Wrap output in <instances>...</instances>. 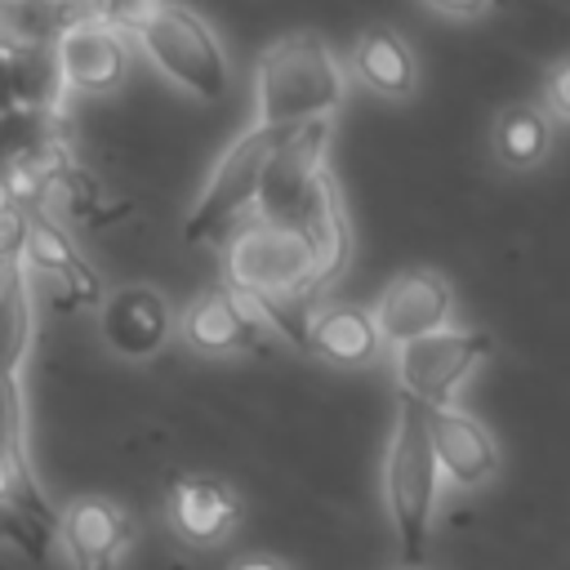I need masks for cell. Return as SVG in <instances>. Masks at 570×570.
<instances>
[{"label": "cell", "mask_w": 570, "mask_h": 570, "mask_svg": "<svg viewBox=\"0 0 570 570\" xmlns=\"http://www.w3.org/2000/svg\"><path fill=\"white\" fill-rule=\"evenodd\" d=\"M347 80V67L321 31H285L254 58V125L307 129L334 120Z\"/></svg>", "instance_id": "1"}, {"label": "cell", "mask_w": 570, "mask_h": 570, "mask_svg": "<svg viewBox=\"0 0 570 570\" xmlns=\"http://www.w3.org/2000/svg\"><path fill=\"white\" fill-rule=\"evenodd\" d=\"M441 468L428 432V410L410 396L396 401L387 454H383V508L392 525V543L405 570H423L428 543H432V521H436V499H441Z\"/></svg>", "instance_id": "2"}, {"label": "cell", "mask_w": 570, "mask_h": 570, "mask_svg": "<svg viewBox=\"0 0 570 570\" xmlns=\"http://www.w3.org/2000/svg\"><path fill=\"white\" fill-rule=\"evenodd\" d=\"M298 129H272V125H249L209 169L205 187L196 191L191 209L183 214V245L209 249V245H227L249 214L263 205L267 191V169L276 160V151L294 138Z\"/></svg>", "instance_id": "3"}, {"label": "cell", "mask_w": 570, "mask_h": 570, "mask_svg": "<svg viewBox=\"0 0 570 570\" xmlns=\"http://www.w3.org/2000/svg\"><path fill=\"white\" fill-rule=\"evenodd\" d=\"M223 285L245 303H307L316 294V249L303 227L276 218H249L223 245Z\"/></svg>", "instance_id": "4"}, {"label": "cell", "mask_w": 570, "mask_h": 570, "mask_svg": "<svg viewBox=\"0 0 570 570\" xmlns=\"http://www.w3.org/2000/svg\"><path fill=\"white\" fill-rule=\"evenodd\" d=\"M147 62L196 102H223L232 89V53L223 36L183 0H165L156 18L134 36Z\"/></svg>", "instance_id": "5"}, {"label": "cell", "mask_w": 570, "mask_h": 570, "mask_svg": "<svg viewBox=\"0 0 570 570\" xmlns=\"http://www.w3.org/2000/svg\"><path fill=\"white\" fill-rule=\"evenodd\" d=\"M490 352H494V334L490 330L450 325V330L423 334L414 343L392 347L396 387H401V396L419 401L423 410L454 405L459 387L490 361Z\"/></svg>", "instance_id": "6"}, {"label": "cell", "mask_w": 570, "mask_h": 570, "mask_svg": "<svg viewBox=\"0 0 570 570\" xmlns=\"http://www.w3.org/2000/svg\"><path fill=\"white\" fill-rule=\"evenodd\" d=\"M53 49V80L62 94H76V98H111L129 85V71H134V36L80 13L71 18L58 40L49 45Z\"/></svg>", "instance_id": "7"}, {"label": "cell", "mask_w": 570, "mask_h": 570, "mask_svg": "<svg viewBox=\"0 0 570 570\" xmlns=\"http://www.w3.org/2000/svg\"><path fill=\"white\" fill-rule=\"evenodd\" d=\"M370 312L379 321L383 343L401 347V343H414L423 334L450 330V321H454V289H450V281L436 267H405V272H396L379 289Z\"/></svg>", "instance_id": "8"}, {"label": "cell", "mask_w": 570, "mask_h": 570, "mask_svg": "<svg viewBox=\"0 0 570 570\" xmlns=\"http://www.w3.org/2000/svg\"><path fill=\"white\" fill-rule=\"evenodd\" d=\"M178 338L196 356H254L272 343V330L258 321V312L240 294H232L227 285H214L178 312Z\"/></svg>", "instance_id": "9"}, {"label": "cell", "mask_w": 570, "mask_h": 570, "mask_svg": "<svg viewBox=\"0 0 570 570\" xmlns=\"http://www.w3.org/2000/svg\"><path fill=\"white\" fill-rule=\"evenodd\" d=\"M98 334H102L107 352H116L120 361H151L178 334V312L169 307V298L160 289L134 281L102 298Z\"/></svg>", "instance_id": "10"}, {"label": "cell", "mask_w": 570, "mask_h": 570, "mask_svg": "<svg viewBox=\"0 0 570 570\" xmlns=\"http://www.w3.org/2000/svg\"><path fill=\"white\" fill-rule=\"evenodd\" d=\"M134 543V521L116 499L80 494L58 512V548L71 570H120Z\"/></svg>", "instance_id": "11"}, {"label": "cell", "mask_w": 570, "mask_h": 570, "mask_svg": "<svg viewBox=\"0 0 570 570\" xmlns=\"http://www.w3.org/2000/svg\"><path fill=\"white\" fill-rule=\"evenodd\" d=\"M22 267L36 272V276H45L53 285L58 307H102V298H107L102 276L85 263V254L76 249V240L49 214H27Z\"/></svg>", "instance_id": "12"}, {"label": "cell", "mask_w": 570, "mask_h": 570, "mask_svg": "<svg viewBox=\"0 0 570 570\" xmlns=\"http://www.w3.org/2000/svg\"><path fill=\"white\" fill-rule=\"evenodd\" d=\"M428 432H432V450H436V468L441 481L454 490H485L499 468H503V450L494 441V432L472 419L459 405H436L428 410Z\"/></svg>", "instance_id": "13"}, {"label": "cell", "mask_w": 570, "mask_h": 570, "mask_svg": "<svg viewBox=\"0 0 570 570\" xmlns=\"http://www.w3.org/2000/svg\"><path fill=\"white\" fill-rule=\"evenodd\" d=\"M165 521L187 548H218L240 521V499L214 476L183 472L165 490Z\"/></svg>", "instance_id": "14"}, {"label": "cell", "mask_w": 570, "mask_h": 570, "mask_svg": "<svg viewBox=\"0 0 570 570\" xmlns=\"http://www.w3.org/2000/svg\"><path fill=\"white\" fill-rule=\"evenodd\" d=\"M343 67L361 89H370L374 98H387V102H405L419 89V58H414L410 40L387 22L356 31Z\"/></svg>", "instance_id": "15"}, {"label": "cell", "mask_w": 570, "mask_h": 570, "mask_svg": "<svg viewBox=\"0 0 570 570\" xmlns=\"http://www.w3.org/2000/svg\"><path fill=\"white\" fill-rule=\"evenodd\" d=\"M383 334L370 307L361 303H321L307 325V352L338 370H361L383 352Z\"/></svg>", "instance_id": "16"}, {"label": "cell", "mask_w": 570, "mask_h": 570, "mask_svg": "<svg viewBox=\"0 0 570 570\" xmlns=\"http://www.w3.org/2000/svg\"><path fill=\"white\" fill-rule=\"evenodd\" d=\"M552 116L539 102H503L490 125V156L508 174H530L552 156Z\"/></svg>", "instance_id": "17"}, {"label": "cell", "mask_w": 570, "mask_h": 570, "mask_svg": "<svg viewBox=\"0 0 570 570\" xmlns=\"http://www.w3.org/2000/svg\"><path fill=\"white\" fill-rule=\"evenodd\" d=\"M80 18L58 0H0V53H27L36 45H53L58 31Z\"/></svg>", "instance_id": "18"}, {"label": "cell", "mask_w": 570, "mask_h": 570, "mask_svg": "<svg viewBox=\"0 0 570 570\" xmlns=\"http://www.w3.org/2000/svg\"><path fill=\"white\" fill-rule=\"evenodd\" d=\"M160 4L165 0H89L85 13L98 18V22H107V27H116V31H125V36H138L156 18Z\"/></svg>", "instance_id": "19"}, {"label": "cell", "mask_w": 570, "mask_h": 570, "mask_svg": "<svg viewBox=\"0 0 570 570\" xmlns=\"http://www.w3.org/2000/svg\"><path fill=\"white\" fill-rule=\"evenodd\" d=\"M539 107H543L552 120L570 125V53L548 67V76H543V85H539Z\"/></svg>", "instance_id": "20"}, {"label": "cell", "mask_w": 570, "mask_h": 570, "mask_svg": "<svg viewBox=\"0 0 570 570\" xmlns=\"http://www.w3.org/2000/svg\"><path fill=\"white\" fill-rule=\"evenodd\" d=\"M436 18H450V22H476L485 13L499 9V0H423Z\"/></svg>", "instance_id": "21"}, {"label": "cell", "mask_w": 570, "mask_h": 570, "mask_svg": "<svg viewBox=\"0 0 570 570\" xmlns=\"http://www.w3.org/2000/svg\"><path fill=\"white\" fill-rule=\"evenodd\" d=\"M232 570H289L285 561H276V557H245L240 566H232Z\"/></svg>", "instance_id": "22"}, {"label": "cell", "mask_w": 570, "mask_h": 570, "mask_svg": "<svg viewBox=\"0 0 570 570\" xmlns=\"http://www.w3.org/2000/svg\"><path fill=\"white\" fill-rule=\"evenodd\" d=\"M4 214H13V191H9V178L0 174V218Z\"/></svg>", "instance_id": "23"}, {"label": "cell", "mask_w": 570, "mask_h": 570, "mask_svg": "<svg viewBox=\"0 0 570 570\" xmlns=\"http://www.w3.org/2000/svg\"><path fill=\"white\" fill-rule=\"evenodd\" d=\"M396 570H405V566H396ZM423 570H428V566H423Z\"/></svg>", "instance_id": "24"}]
</instances>
